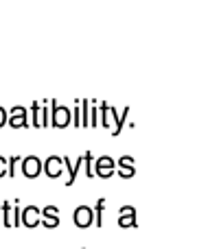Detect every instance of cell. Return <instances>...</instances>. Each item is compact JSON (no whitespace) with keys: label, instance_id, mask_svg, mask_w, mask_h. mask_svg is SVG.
Segmentation results:
<instances>
[{"label":"cell","instance_id":"1","mask_svg":"<svg viewBox=\"0 0 208 249\" xmlns=\"http://www.w3.org/2000/svg\"><path fill=\"white\" fill-rule=\"evenodd\" d=\"M20 173L29 179H35V177L42 173V160L35 158V155H26V158L20 160Z\"/></svg>","mask_w":208,"mask_h":249},{"label":"cell","instance_id":"2","mask_svg":"<svg viewBox=\"0 0 208 249\" xmlns=\"http://www.w3.org/2000/svg\"><path fill=\"white\" fill-rule=\"evenodd\" d=\"M114 173H116V160H112L110 155H101L95 162V175L103 177V179H110Z\"/></svg>","mask_w":208,"mask_h":249},{"label":"cell","instance_id":"3","mask_svg":"<svg viewBox=\"0 0 208 249\" xmlns=\"http://www.w3.org/2000/svg\"><path fill=\"white\" fill-rule=\"evenodd\" d=\"M42 171L46 173L51 179H57V177L64 175V162H61L59 155H51V158H46V162L42 164Z\"/></svg>","mask_w":208,"mask_h":249},{"label":"cell","instance_id":"4","mask_svg":"<svg viewBox=\"0 0 208 249\" xmlns=\"http://www.w3.org/2000/svg\"><path fill=\"white\" fill-rule=\"evenodd\" d=\"M73 221H75V225L77 228H90L92 225V221H95V216H92V208L90 206H79V208H75V212H73Z\"/></svg>","mask_w":208,"mask_h":249},{"label":"cell","instance_id":"5","mask_svg":"<svg viewBox=\"0 0 208 249\" xmlns=\"http://www.w3.org/2000/svg\"><path fill=\"white\" fill-rule=\"evenodd\" d=\"M39 223L44 225V228L53 230L59 225V208L55 206H46L42 212H39Z\"/></svg>","mask_w":208,"mask_h":249},{"label":"cell","instance_id":"6","mask_svg":"<svg viewBox=\"0 0 208 249\" xmlns=\"http://www.w3.org/2000/svg\"><path fill=\"white\" fill-rule=\"evenodd\" d=\"M20 223L24 225V228H38L39 225V208L26 206L24 210L20 212Z\"/></svg>","mask_w":208,"mask_h":249},{"label":"cell","instance_id":"7","mask_svg":"<svg viewBox=\"0 0 208 249\" xmlns=\"http://www.w3.org/2000/svg\"><path fill=\"white\" fill-rule=\"evenodd\" d=\"M118 225L121 228H136V208L134 206H123L121 210H118Z\"/></svg>","mask_w":208,"mask_h":249},{"label":"cell","instance_id":"8","mask_svg":"<svg viewBox=\"0 0 208 249\" xmlns=\"http://www.w3.org/2000/svg\"><path fill=\"white\" fill-rule=\"evenodd\" d=\"M9 124L11 127H26V109L16 107L11 112V118H9Z\"/></svg>","mask_w":208,"mask_h":249},{"label":"cell","instance_id":"9","mask_svg":"<svg viewBox=\"0 0 208 249\" xmlns=\"http://www.w3.org/2000/svg\"><path fill=\"white\" fill-rule=\"evenodd\" d=\"M53 114H55V116H53V124H55V127H66V124H68L70 114L66 107H57Z\"/></svg>","mask_w":208,"mask_h":249},{"label":"cell","instance_id":"10","mask_svg":"<svg viewBox=\"0 0 208 249\" xmlns=\"http://www.w3.org/2000/svg\"><path fill=\"white\" fill-rule=\"evenodd\" d=\"M103 208H105V199H99L95 206V210H92V216H95V221L92 223L96 225V228H101L103 225Z\"/></svg>","mask_w":208,"mask_h":249},{"label":"cell","instance_id":"11","mask_svg":"<svg viewBox=\"0 0 208 249\" xmlns=\"http://www.w3.org/2000/svg\"><path fill=\"white\" fill-rule=\"evenodd\" d=\"M61 162H64V171L68 173V179H66L64 184L73 186L75 181H77V173H75V168H73V162H70V158H61Z\"/></svg>","mask_w":208,"mask_h":249},{"label":"cell","instance_id":"12","mask_svg":"<svg viewBox=\"0 0 208 249\" xmlns=\"http://www.w3.org/2000/svg\"><path fill=\"white\" fill-rule=\"evenodd\" d=\"M20 155H13V158L7 160V175L9 177H16L18 175V166H20Z\"/></svg>","mask_w":208,"mask_h":249},{"label":"cell","instance_id":"13","mask_svg":"<svg viewBox=\"0 0 208 249\" xmlns=\"http://www.w3.org/2000/svg\"><path fill=\"white\" fill-rule=\"evenodd\" d=\"M116 168H121V171H134V158H132V155H123V158H118Z\"/></svg>","mask_w":208,"mask_h":249},{"label":"cell","instance_id":"14","mask_svg":"<svg viewBox=\"0 0 208 249\" xmlns=\"http://www.w3.org/2000/svg\"><path fill=\"white\" fill-rule=\"evenodd\" d=\"M0 223H2L4 228H13L11 225V203L9 201L2 203V221H0Z\"/></svg>","mask_w":208,"mask_h":249},{"label":"cell","instance_id":"15","mask_svg":"<svg viewBox=\"0 0 208 249\" xmlns=\"http://www.w3.org/2000/svg\"><path fill=\"white\" fill-rule=\"evenodd\" d=\"M83 164H86V175L95 177V160H92L90 153H83Z\"/></svg>","mask_w":208,"mask_h":249},{"label":"cell","instance_id":"16","mask_svg":"<svg viewBox=\"0 0 208 249\" xmlns=\"http://www.w3.org/2000/svg\"><path fill=\"white\" fill-rule=\"evenodd\" d=\"M20 208H18V203H13V206H11V225H13V228H18V225H22L20 223Z\"/></svg>","mask_w":208,"mask_h":249},{"label":"cell","instance_id":"17","mask_svg":"<svg viewBox=\"0 0 208 249\" xmlns=\"http://www.w3.org/2000/svg\"><path fill=\"white\" fill-rule=\"evenodd\" d=\"M103 124L105 127H112V123L116 121V116H114V109H108V107H103Z\"/></svg>","mask_w":208,"mask_h":249},{"label":"cell","instance_id":"18","mask_svg":"<svg viewBox=\"0 0 208 249\" xmlns=\"http://www.w3.org/2000/svg\"><path fill=\"white\" fill-rule=\"evenodd\" d=\"M134 173H136V168L134 171H121V168H118V177H121V179H130V177H134Z\"/></svg>","mask_w":208,"mask_h":249},{"label":"cell","instance_id":"19","mask_svg":"<svg viewBox=\"0 0 208 249\" xmlns=\"http://www.w3.org/2000/svg\"><path fill=\"white\" fill-rule=\"evenodd\" d=\"M4 175H7V158L0 155V177H4Z\"/></svg>","mask_w":208,"mask_h":249},{"label":"cell","instance_id":"20","mask_svg":"<svg viewBox=\"0 0 208 249\" xmlns=\"http://www.w3.org/2000/svg\"><path fill=\"white\" fill-rule=\"evenodd\" d=\"M2 124H7V112L0 107V127H2Z\"/></svg>","mask_w":208,"mask_h":249}]
</instances>
